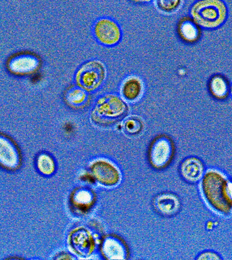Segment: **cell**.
<instances>
[{
	"label": "cell",
	"instance_id": "2e32d148",
	"mask_svg": "<svg viewBox=\"0 0 232 260\" xmlns=\"http://www.w3.org/2000/svg\"><path fill=\"white\" fill-rule=\"evenodd\" d=\"M178 30L181 39L186 43H195L201 39V27L192 18H185L181 20Z\"/></svg>",
	"mask_w": 232,
	"mask_h": 260
},
{
	"label": "cell",
	"instance_id": "8992f818",
	"mask_svg": "<svg viewBox=\"0 0 232 260\" xmlns=\"http://www.w3.org/2000/svg\"><path fill=\"white\" fill-rule=\"evenodd\" d=\"M106 77L105 67L98 60H91L83 64L77 72L76 81L80 88L88 91L96 90Z\"/></svg>",
	"mask_w": 232,
	"mask_h": 260
},
{
	"label": "cell",
	"instance_id": "52a82bcc",
	"mask_svg": "<svg viewBox=\"0 0 232 260\" xmlns=\"http://www.w3.org/2000/svg\"><path fill=\"white\" fill-rule=\"evenodd\" d=\"M22 163V154L18 144L9 135L0 132V168L15 172L20 170Z\"/></svg>",
	"mask_w": 232,
	"mask_h": 260
},
{
	"label": "cell",
	"instance_id": "44dd1931",
	"mask_svg": "<svg viewBox=\"0 0 232 260\" xmlns=\"http://www.w3.org/2000/svg\"><path fill=\"white\" fill-rule=\"evenodd\" d=\"M182 0H157L158 7L165 13L176 12L180 8Z\"/></svg>",
	"mask_w": 232,
	"mask_h": 260
},
{
	"label": "cell",
	"instance_id": "7c38bea8",
	"mask_svg": "<svg viewBox=\"0 0 232 260\" xmlns=\"http://www.w3.org/2000/svg\"><path fill=\"white\" fill-rule=\"evenodd\" d=\"M96 194L86 187H78L72 191L70 203L74 212L85 214L91 211L96 202Z\"/></svg>",
	"mask_w": 232,
	"mask_h": 260
},
{
	"label": "cell",
	"instance_id": "ba28073f",
	"mask_svg": "<svg viewBox=\"0 0 232 260\" xmlns=\"http://www.w3.org/2000/svg\"><path fill=\"white\" fill-rule=\"evenodd\" d=\"M90 170L93 178L104 187H114L121 182V172L117 167L110 161L104 159L93 161L90 165Z\"/></svg>",
	"mask_w": 232,
	"mask_h": 260
},
{
	"label": "cell",
	"instance_id": "30bf717a",
	"mask_svg": "<svg viewBox=\"0 0 232 260\" xmlns=\"http://www.w3.org/2000/svg\"><path fill=\"white\" fill-rule=\"evenodd\" d=\"M95 35L102 44L111 46L121 40V32L119 25L109 19H101L96 22Z\"/></svg>",
	"mask_w": 232,
	"mask_h": 260
},
{
	"label": "cell",
	"instance_id": "9c48e42d",
	"mask_svg": "<svg viewBox=\"0 0 232 260\" xmlns=\"http://www.w3.org/2000/svg\"><path fill=\"white\" fill-rule=\"evenodd\" d=\"M70 247L81 256H88L94 251L96 240L92 233L85 228H78L70 233Z\"/></svg>",
	"mask_w": 232,
	"mask_h": 260
},
{
	"label": "cell",
	"instance_id": "6da1fadb",
	"mask_svg": "<svg viewBox=\"0 0 232 260\" xmlns=\"http://www.w3.org/2000/svg\"><path fill=\"white\" fill-rule=\"evenodd\" d=\"M199 193L207 208L221 216H232V178L218 168H209L199 184Z\"/></svg>",
	"mask_w": 232,
	"mask_h": 260
},
{
	"label": "cell",
	"instance_id": "5bb4252c",
	"mask_svg": "<svg viewBox=\"0 0 232 260\" xmlns=\"http://www.w3.org/2000/svg\"><path fill=\"white\" fill-rule=\"evenodd\" d=\"M156 211L163 216H172L178 214L181 208L179 197L174 193H160L154 200Z\"/></svg>",
	"mask_w": 232,
	"mask_h": 260
},
{
	"label": "cell",
	"instance_id": "ffe728a7",
	"mask_svg": "<svg viewBox=\"0 0 232 260\" xmlns=\"http://www.w3.org/2000/svg\"><path fill=\"white\" fill-rule=\"evenodd\" d=\"M144 129V123L140 117H129L123 124V131L127 136L134 137L138 136Z\"/></svg>",
	"mask_w": 232,
	"mask_h": 260
},
{
	"label": "cell",
	"instance_id": "277c9868",
	"mask_svg": "<svg viewBox=\"0 0 232 260\" xmlns=\"http://www.w3.org/2000/svg\"><path fill=\"white\" fill-rule=\"evenodd\" d=\"M41 58L31 51H20L7 58L5 68L9 75L15 77H32L41 66Z\"/></svg>",
	"mask_w": 232,
	"mask_h": 260
},
{
	"label": "cell",
	"instance_id": "3957f363",
	"mask_svg": "<svg viewBox=\"0 0 232 260\" xmlns=\"http://www.w3.org/2000/svg\"><path fill=\"white\" fill-rule=\"evenodd\" d=\"M127 111L128 108L121 98L107 94L99 99L96 102L91 119L97 126L107 128L124 118Z\"/></svg>",
	"mask_w": 232,
	"mask_h": 260
},
{
	"label": "cell",
	"instance_id": "8fae6325",
	"mask_svg": "<svg viewBox=\"0 0 232 260\" xmlns=\"http://www.w3.org/2000/svg\"><path fill=\"white\" fill-rule=\"evenodd\" d=\"M100 252L106 259H125L129 254L124 241L114 235L104 237L100 245Z\"/></svg>",
	"mask_w": 232,
	"mask_h": 260
},
{
	"label": "cell",
	"instance_id": "e0dca14e",
	"mask_svg": "<svg viewBox=\"0 0 232 260\" xmlns=\"http://www.w3.org/2000/svg\"><path fill=\"white\" fill-rule=\"evenodd\" d=\"M143 92V83L139 78L131 76L127 77L121 86V94L123 98L129 102L139 100Z\"/></svg>",
	"mask_w": 232,
	"mask_h": 260
},
{
	"label": "cell",
	"instance_id": "ac0fdd59",
	"mask_svg": "<svg viewBox=\"0 0 232 260\" xmlns=\"http://www.w3.org/2000/svg\"><path fill=\"white\" fill-rule=\"evenodd\" d=\"M36 166L38 172L45 176H52L56 171V162L54 157L47 153H41L38 155Z\"/></svg>",
	"mask_w": 232,
	"mask_h": 260
},
{
	"label": "cell",
	"instance_id": "cb8c5ba5",
	"mask_svg": "<svg viewBox=\"0 0 232 260\" xmlns=\"http://www.w3.org/2000/svg\"><path fill=\"white\" fill-rule=\"evenodd\" d=\"M135 1H137V2H148V1H150V0H135Z\"/></svg>",
	"mask_w": 232,
	"mask_h": 260
},
{
	"label": "cell",
	"instance_id": "9a60e30c",
	"mask_svg": "<svg viewBox=\"0 0 232 260\" xmlns=\"http://www.w3.org/2000/svg\"><path fill=\"white\" fill-rule=\"evenodd\" d=\"M209 92L213 98L218 101L227 100L230 95L231 84L221 74L213 75L208 83Z\"/></svg>",
	"mask_w": 232,
	"mask_h": 260
},
{
	"label": "cell",
	"instance_id": "4fadbf2b",
	"mask_svg": "<svg viewBox=\"0 0 232 260\" xmlns=\"http://www.w3.org/2000/svg\"><path fill=\"white\" fill-rule=\"evenodd\" d=\"M180 171L181 176L186 182L196 183L204 176L205 165L198 157L191 156L184 160L180 165Z\"/></svg>",
	"mask_w": 232,
	"mask_h": 260
},
{
	"label": "cell",
	"instance_id": "d6986e66",
	"mask_svg": "<svg viewBox=\"0 0 232 260\" xmlns=\"http://www.w3.org/2000/svg\"><path fill=\"white\" fill-rule=\"evenodd\" d=\"M88 94L82 89L72 88L66 92L65 100L66 103L72 107H79L86 102Z\"/></svg>",
	"mask_w": 232,
	"mask_h": 260
},
{
	"label": "cell",
	"instance_id": "7402d4cb",
	"mask_svg": "<svg viewBox=\"0 0 232 260\" xmlns=\"http://www.w3.org/2000/svg\"><path fill=\"white\" fill-rule=\"evenodd\" d=\"M197 259H220L221 257L218 253L214 251H204L199 254L198 257L196 258Z\"/></svg>",
	"mask_w": 232,
	"mask_h": 260
},
{
	"label": "cell",
	"instance_id": "5b68a950",
	"mask_svg": "<svg viewBox=\"0 0 232 260\" xmlns=\"http://www.w3.org/2000/svg\"><path fill=\"white\" fill-rule=\"evenodd\" d=\"M175 145L172 139L166 136L156 138L150 144L149 161L157 170H163L170 164L175 155Z\"/></svg>",
	"mask_w": 232,
	"mask_h": 260
},
{
	"label": "cell",
	"instance_id": "603a6c76",
	"mask_svg": "<svg viewBox=\"0 0 232 260\" xmlns=\"http://www.w3.org/2000/svg\"><path fill=\"white\" fill-rule=\"evenodd\" d=\"M230 96H231L232 98V83H231V88H230Z\"/></svg>",
	"mask_w": 232,
	"mask_h": 260
},
{
	"label": "cell",
	"instance_id": "7a4b0ae2",
	"mask_svg": "<svg viewBox=\"0 0 232 260\" xmlns=\"http://www.w3.org/2000/svg\"><path fill=\"white\" fill-rule=\"evenodd\" d=\"M190 14L201 28L214 30L227 20L228 8L223 0H197L192 6Z\"/></svg>",
	"mask_w": 232,
	"mask_h": 260
}]
</instances>
